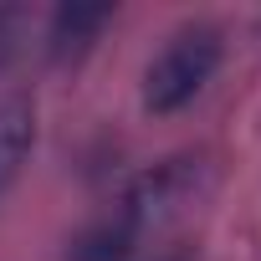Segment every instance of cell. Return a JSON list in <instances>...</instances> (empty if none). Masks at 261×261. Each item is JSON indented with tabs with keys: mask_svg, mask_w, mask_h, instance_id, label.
Instances as JSON below:
<instances>
[{
	"mask_svg": "<svg viewBox=\"0 0 261 261\" xmlns=\"http://www.w3.org/2000/svg\"><path fill=\"white\" fill-rule=\"evenodd\" d=\"M215 67H220V31L210 21L179 26L144 72V108L159 113V118L190 108L205 92V82L215 77Z\"/></svg>",
	"mask_w": 261,
	"mask_h": 261,
	"instance_id": "obj_1",
	"label": "cell"
},
{
	"mask_svg": "<svg viewBox=\"0 0 261 261\" xmlns=\"http://www.w3.org/2000/svg\"><path fill=\"white\" fill-rule=\"evenodd\" d=\"M113 16H118L113 6H77V0H72V6H57L51 11V26H46V57L57 67L82 62L97 46V36H102V26Z\"/></svg>",
	"mask_w": 261,
	"mask_h": 261,
	"instance_id": "obj_2",
	"label": "cell"
},
{
	"mask_svg": "<svg viewBox=\"0 0 261 261\" xmlns=\"http://www.w3.org/2000/svg\"><path fill=\"white\" fill-rule=\"evenodd\" d=\"M31 144H36V108L26 97H6L0 102V190L16 179Z\"/></svg>",
	"mask_w": 261,
	"mask_h": 261,
	"instance_id": "obj_3",
	"label": "cell"
},
{
	"mask_svg": "<svg viewBox=\"0 0 261 261\" xmlns=\"http://www.w3.org/2000/svg\"><path fill=\"white\" fill-rule=\"evenodd\" d=\"M21 31H26V11L0 6V67H6V62L21 51Z\"/></svg>",
	"mask_w": 261,
	"mask_h": 261,
	"instance_id": "obj_4",
	"label": "cell"
}]
</instances>
